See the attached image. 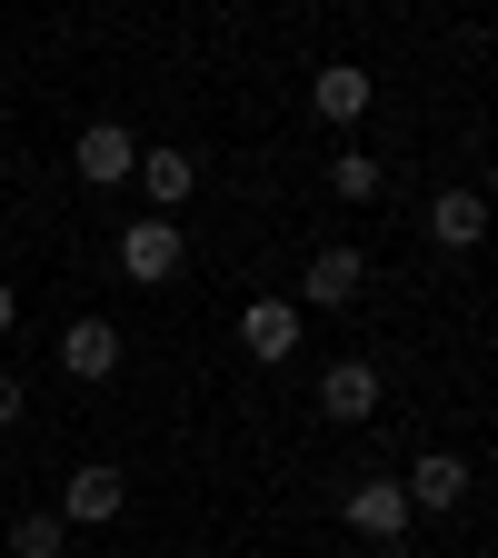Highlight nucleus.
Segmentation results:
<instances>
[{
  "instance_id": "9b49d317",
  "label": "nucleus",
  "mask_w": 498,
  "mask_h": 558,
  "mask_svg": "<svg viewBox=\"0 0 498 558\" xmlns=\"http://www.w3.org/2000/svg\"><path fill=\"white\" fill-rule=\"evenodd\" d=\"M130 180L150 190V209L170 220V209H180V199L199 190V160H190V150H139V170H130Z\"/></svg>"
},
{
  "instance_id": "423d86ee",
  "label": "nucleus",
  "mask_w": 498,
  "mask_h": 558,
  "mask_svg": "<svg viewBox=\"0 0 498 558\" xmlns=\"http://www.w3.org/2000/svg\"><path fill=\"white\" fill-rule=\"evenodd\" d=\"M120 499H130V488H120V469H70V488H60V519H81V529H110L120 519Z\"/></svg>"
},
{
  "instance_id": "6e6552de",
  "label": "nucleus",
  "mask_w": 498,
  "mask_h": 558,
  "mask_svg": "<svg viewBox=\"0 0 498 558\" xmlns=\"http://www.w3.org/2000/svg\"><path fill=\"white\" fill-rule=\"evenodd\" d=\"M240 349L279 369V360L300 349V310H290V300H250V310H240Z\"/></svg>"
},
{
  "instance_id": "20e7f679",
  "label": "nucleus",
  "mask_w": 498,
  "mask_h": 558,
  "mask_svg": "<svg viewBox=\"0 0 498 558\" xmlns=\"http://www.w3.org/2000/svg\"><path fill=\"white\" fill-rule=\"evenodd\" d=\"M319 409L339 418V429L379 418V369H369V360H329V369H319Z\"/></svg>"
},
{
  "instance_id": "7ed1b4c3",
  "label": "nucleus",
  "mask_w": 498,
  "mask_h": 558,
  "mask_svg": "<svg viewBox=\"0 0 498 558\" xmlns=\"http://www.w3.org/2000/svg\"><path fill=\"white\" fill-rule=\"evenodd\" d=\"M360 290H369V250H349V240H329V250L309 259V279H300V300H309V310H349Z\"/></svg>"
},
{
  "instance_id": "ddd939ff",
  "label": "nucleus",
  "mask_w": 498,
  "mask_h": 558,
  "mask_svg": "<svg viewBox=\"0 0 498 558\" xmlns=\"http://www.w3.org/2000/svg\"><path fill=\"white\" fill-rule=\"evenodd\" d=\"M60 538H70V519H50V509H31V519L11 529V558H60Z\"/></svg>"
},
{
  "instance_id": "4468645a",
  "label": "nucleus",
  "mask_w": 498,
  "mask_h": 558,
  "mask_svg": "<svg viewBox=\"0 0 498 558\" xmlns=\"http://www.w3.org/2000/svg\"><path fill=\"white\" fill-rule=\"evenodd\" d=\"M329 190H339V199H379V160L339 150V160H329Z\"/></svg>"
},
{
  "instance_id": "1a4fd4ad",
  "label": "nucleus",
  "mask_w": 498,
  "mask_h": 558,
  "mask_svg": "<svg viewBox=\"0 0 498 558\" xmlns=\"http://www.w3.org/2000/svg\"><path fill=\"white\" fill-rule=\"evenodd\" d=\"M399 488H409V509H459V499H469V459H459V449H429Z\"/></svg>"
},
{
  "instance_id": "f257e3e1",
  "label": "nucleus",
  "mask_w": 498,
  "mask_h": 558,
  "mask_svg": "<svg viewBox=\"0 0 498 558\" xmlns=\"http://www.w3.org/2000/svg\"><path fill=\"white\" fill-rule=\"evenodd\" d=\"M70 170H81V180H90V190H120V180H130V170H139V140H130V130H120V120H90V130H81V140H70Z\"/></svg>"
},
{
  "instance_id": "9d476101",
  "label": "nucleus",
  "mask_w": 498,
  "mask_h": 558,
  "mask_svg": "<svg viewBox=\"0 0 498 558\" xmlns=\"http://www.w3.org/2000/svg\"><path fill=\"white\" fill-rule=\"evenodd\" d=\"M349 529H360V538H399L409 529V488L399 478H360V488H349Z\"/></svg>"
},
{
  "instance_id": "0eeeda50",
  "label": "nucleus",
  "mask_w": 498,
  "mask_h": 558,
  "mask_svg": "<svg viewBox=\"0 0 498 558\" xmlns=\"http://www.w3.org/2000/svg\"><path fill=\"white\" fill-rule=\"evenodd\" d=\"M369 100H379V81H369L360 60H329L319 81H309V110L319 120H369Z\"/></svg>"
},
{
  "instance_id": "2eb2a0df",
  "label": "nucleus",
  "mask_w": 498,
  "mask_h": 558,
  "mask_svg": "<svg viewBox=\"0 0 498 558\" xmlns=\"http://www.w3.org/2000/svg\"><path fill=\"white\" fill-rule=\"evenodd\" d=\"M11 418H21V379H11V369H0V429H11Z\"/></svg>"
},
{
  "instance_id": "39448f33",
  "label": "nucleus",
  "mask_w": 498,
  "mask_h": 558,
  "mask_svg": "<svg viewBox=\"0 0 498 558\" xmlns=\"http://www.w3.org/2000/svg\"><path fill=\"white\" fill-rule=\"evenodd\" d=\"M60 369L70 379H110L120 369V319H70L60 329Z\"/></svg>"
},
{
  "instance_id": "f8f14e48",
  "label": "nucleus",
  "mask_w": 498,
  "mask_h": 558,
  "mask_svg": "<svg viewBox=\"0 0 498 558\" xmlns=\"http://www.w3.org/2000/svg\"><path fill=\"white\" fill-rule=\"evenodd\" d=\"M478 230H488V199L478 190H439L429 199V240L439 250H478Z\"/></svg>"
},
{
  "instance_id": "f03ea898",
  "label": "nucleus",
  "mask_w": 498,
  "mask_h": 558,
  "mask_svg": "<svg viewBox=\"0 0 498 558\" xmlns=\"http://www.w3.org/2000/svg\"><path fill=\"white\" fill-rule=\"evenodd\" d=\"M120 279H139V290H160V279H180V230L160 220V209L120 230Z\"/></svg>"
},
{
  "instance_id": "dca6fc26",
  "label": "nucleus",
  "mask_w": 498,
  "mask_h": 558,
  "mask_svg": "<svg viewBox=\"0 0 498 558\" xmlns=\"http://www.w3.org/2000/svg\"><path fill=\"white\" fill-rule=\"evenodd\" d=\"M11 319H21V300H11V290H0V339H11Z\"/></svg>"
}]
</instances>
